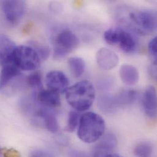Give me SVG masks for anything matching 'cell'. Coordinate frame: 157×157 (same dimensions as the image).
<instances>
[{"instance_id": "15", "label": "cell", "mask_w": 157, "mask_h": 157, "mask_svg": "<svg viewBox=\"0 0 157 157\" xmlns=\"http://www.w3.org/2000/svg\"><path fill=\"white\" fill-rule=\"evenodd\" d=\"M36 114L38 117L43 120L46 128L49 132L55 133L58 131V119L53 112L47 109L40 108L37 110Z\"/></svg>"}, {"instance_id": "22", "label": "cell", "mask_w": 157, "mask_h": 157, "mask_svg": "<svg viewBox=\"0 0 157 157\" xmlns=\"http://www.w3.org/2000/svg\"><path fill=\"white\" fill-rule=\"evenodd\" d=\"M148 49H149V53L150 54V56H151L154 64H157V37H155L152 39L151 40V41L149 43L148 45Z\"/></svg>"}, {"instance_id": "24", "label": "cell", "mask_w": 157, "mask_h": 157, "mask_svg": "<svg viewBox=\"0 0 157 157\" xmlns=\"http://www.w3.org/2000/svg\"><path fill=\"white\" fill-rule=\"evenodd\" d=\"M3 157H20V154L13 149H2L0 150Z\"/></svg>"}, {"instance_id": "12", "label": "cell", "mask_w": 157, "mask_h": 157, "mask_svg": "<svg viewBox=\"0 0 157 157\" xmlns=\"http://www.w3.org/2000/svg\"><path fill=\"white\" fill-rule=\"evenodd\" d=\"M16 46L15 43L6 36H0V66L12 63V58Z\"/></svg>"}, {"instance_id": "18", "label": "cell", "mask_w": 157, "mask_h": 157, "mask_svg": "<svg viewBox=\"0 0 157 157\" xmlns=\"http://www.w3.org/2000/svg\"><path fill=\"white\" fill-rule=\"evenodd\" d=\"M69 69L72 75L79 78L84 73L86 69V63L84 61L79 57H72L68 60Z\"/></svg>"}, {"instance_id": "1", "label": "cell", "mask_w": 157, "mask_h": 157, "mask_svg": "<svg viewBox=\"0 0 157 157\" xmlns=\"http://www.w3.org/2000/svg\"><path fill=\"white\" fill-rule=\"evenodd\" d=\"M66 98L67 103L76 111H86L91 107L95 98L94 86L88 80L80 81L68 87Z\"/></svg>"}, {"instance_id": "23", "label": "cell", "mask_w": 157, "mask_h": 157, "mask_svg": "<svg viewBox=\"0 0 157 157\" xmlns=\"http://www.w3.org/2000/svg\"><path fill=\"white\" fill-rule=\"evenodd\" d=\"M31 47H32L36 50L40 59H46L48 58L50 52L49 50L47 47L39 44H36L35 43L33 44Z\"/></svg>"}, {"instance_id": "7", "label": "cell", "mask_w": 157, "mask_h": 157, "mask_svg": "<svg viewBox=\"0 0 157 157\" xmlns=\"http://www.w3.org/2000/svg\"><path fill=\"white\" fill-rule=\"evenodd\" d=\"M129 17L136 30L141 34L152 33L157 30V15L153 11H133L130 13Z\"/></svg>"}, {"instance_id": "27", "label": "cell", "mask_w": 157, "mask_h": 157, "mask_svg": "<svg viewBox=\"0 0 157 157\" xmlns=\"http://www.w3.org/2000/svg\"><path fill=\"white\" fill-rule=\"evenodd\" d=\"M123 157L120 155L116 154H109L108 155H107L106 157Z\"/></svg>"}, {"instance_id": "8", "label": "cell", "mask_w": 157, "mask_h": 157, "mask_svg": "<svg viewBox=\"0 0 157 157\" xmlns=\"http://www.w3.org/2000/svg\"><path fill=\"white\" fill-rule=\"evenodd\" d=\"M1 5L6 20L12 26L20 22L26 10V4L23 1H2Z\"/></svg>"}, {"instance_id": "17", "label": "cell", "mask_w": 157, "mask_h": 157, "mask_svg": "<svg viewBox=\"0 0 157 157\" xmlns=\"http://www.w3.org/2000/svg\"><path fill=\"white\" fill-rule=\"evenodd\" d=\"M20 75V70L12 63L2 66L0 72V89L4 88L12 79Z\"/></svg>"}, {"instance_id": "13", "label": "cell", "mask_w": 157, "mask_h": 157, "mask_svg": "<svg viewBox=\"0 0 157 157\" xmlns=\"http://www.w3.org/2000/svg\"><path fill=\"white\" fill-rule=\"evenodd\" d=\"M143 107L147 116L155 118L157 116V94L154 86L148 87L143 97Z\"/></svg>"}, {"instance_id": "5", "label": "cell", "mask_w": 157, "mask_h": 157, "mask_svg": "<svg viewBox=\"0 0 157 157\" xmlns=\"http://www.w3.org/2000/svg\"><path fill=\"white\" fill-rule=\"evenodd\" d=\"M138 97L136 90H124L115 95H104L100 97L98 106L102 111L112 113L118 108L133 104Z\"/></svg>"}, {"instance_id": "6", "label": "cell", "mask_w": 157, "mask_h": 157, "mask_svg": "<svg viewBox=\"0 0 157 157\" xmlns=\"http://www.w3.org/2000/svg\"><path fill=\"white\" fill-rule=\"evenodd\" d=\"M77 36L70 29L59 31L54 39V57L62 59L75 50L78 47Z\"/></svg>"}, {"instance_id": "14", "label": "cell", "mask_w": 157, "mask_h": 157, "mask_svg": "<svg viewBox=\"0 0 157 157\" xmlns=\"http://www.w3.org/2000/svg\"><path fill=\"white\" fill-rule=\"evenodd\" d=\"M37 99L40 103L49 108H57L61 105L59 93L48 89L39 91Z\"/></svg>"}, {"instance_id": "9", "label": "cell", "mask_w": 157, "mask_h": 157, "mask_svg": "<svg viewBox=\"0 0 157 157\" xmlns=\"http://www.w3.org/2000/svg\"><path fill=\"white\" fill-rule=\"evenodd\" d=\"M45 82L48 89L58 93L66 92L68 89L69 80L67 77L61 71H52L45 77Z\"/></svg>"}, {"instance_id": "21", "label": "cell", "mask_w": 157, "mask_h": 157, "mask_svg": "<svg viewBox=\"0 0 157 157\" xmlns=\"http://www.w3.org/2000/svg\"><path fill=\"white\" fill-rule=\"evenodd\" d=\"M27 83L33 89H41L43 87L41 74L37 72L31 74L27 78Z\"/></svg>"}, {"instance_id": "16", "label": "cell", "mask_w": 157, "mask_h": 157, "mask_svg": "<svg viewBox=\"0 0 157 157\" xmlns=\"http://www.w3.org/2000/svg\"><path fill=\"white\" fill-rule=\"evenodd\" d=\"M119 75L122 81L127 85L133 86L136 84L140 78L138 69L133 66L124 64L121 67Z\"/></svg>"}, {"instance_id": "10", "label": "cell", "mask_w": 157, "mask_h": 157, "mask_svg": "<svg viewBox=\"0 0 157 157\" xmlns=\"http://www.w3.org/2000/svg\"><path fill=\"white\" fill-rule=\"evenodd\" d=\"M94 147L91 157H105L111 154L117 147V140L113 133L104 135Z\"/></svg>"}, {"instance_id": "19", "label": "cell", "mask_w": 157, "mask_h": 157, "mask_svg": "<svg viewBox=\"0 0 157 157\" xmlns=\"http://www.w3.org/2000/svg\"><path fill=\"white\" fill-rule=\"evenodd\" d=\"M153 152L152 144L147 142L138 144L134 150L135 155L138 157H150Z\"/></svg>"}, {"instance_id": "20", "label": "cell", "mask_w": 157, "mask_h": 157, "mask_svg": "<svg viewBox=\"0 0 157 157\" xmlns=\"http://www.w3.org/2000/svg\"><path fill=\"white\" fill-rule=\"evenodd\" d=\"M80 116L78 113L74 111H71L69 114L66 130L69 132H73L78 126Z\"/></svg>"}, {"instance_id": "26", "label": "cell", "mask_w": 157, "mask_h": 157, "mask_svg": "<svg viewBox=\"0 0 157 157\" xmlns=\"http://www.w3.org/2000/svg\"><path fill=\"white\" fill-rule=\"evenodd\" d=\"M31 157H50L49 154L42 151H35L31 153Z\"/></svg>"}, {"instance_id": "3", "label": "cell", "mask_w": 157, "mask_h": 157, "mask_svg": "<svg viewBox=\"0 0 157 157\" xmlns=\"http://www.w3.org/2000/svg\"><path fill=\"white\" fill-rule=\"evenodd\" d=\"M103 38L107 44L118 46L126 53H133L137 47V40L134 35L120 27L107 29L103 34Z\"/></svg>"}, {"instance_id": "25", "label": "cell", "mask_w": 157, "mask_h": 157, "mask_svg": "<svg viewBox=\"0 0 157 157\" xmlns=\"http://www.w3.org/2000/svg\"><path fill=\"white\" fill-rule=\"evenodd\" d=\"M68 157H89L84 152L78 150H71L68 153Z\"/></svg>"}, {"instance_id": "4", "label": "cell", "mask_w": 157, "mask_h": 157, "mask_svg": "<svg viewBox=\"0 0 157 157\" xmlns=\"http://www.w3.org/2000/svg\"><path fill=\"white\" fill-rule=\"evenodd\" d=\"M12 63L20 71H34L39 67L40 58L32 47L20 45L13 51Z\"/></svg>"}, {"instance_id": "11", "label": "cell", "mask_w": 157, "mask_h": 157, "mask_svg": "<svg viewBox=\"0 0 157 157\" xmlns=\"http://www.w3.org/2000/svg\"><path fill=\"white\" fill-rule=\"evenodd\" d=\"M96 61L98 66L105 71L113 69L119 62L117 55L113 50L106 47H103L97 51Z\"/></svg>"}, {"instance_id": "2", "label": "cell", "mask_w": 157, "mask_h": 157, "mask_svg": "<svg viewBox=\"0 0 157 157\" xmlns=\"http://www.w3.org/2000/svg\"><path fill=\"white\" fill-rule=\"evenodd\" d=\"M105 122L99 114L88 112L80 116L78 137L86 143H93L100 139L105 131Z\"/></svg>"}]
</instances>
